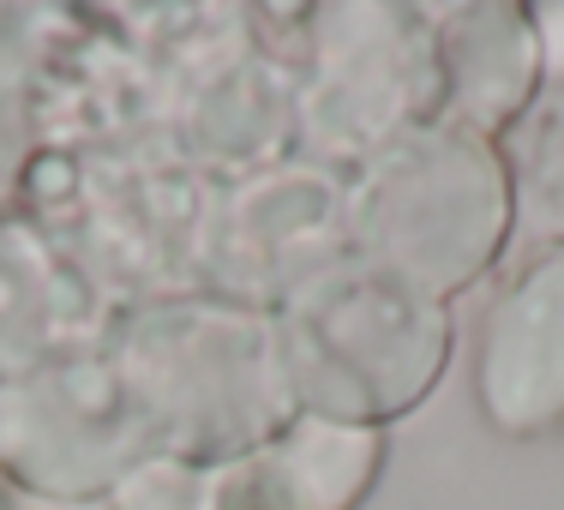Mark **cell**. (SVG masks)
<instances>
[{"label":"cell","mask_w":564,"mask_h":510,"mask_svg":"<svg viewBox=\"0 0 564 510\" xmlns=\"http://www.w3.org/2000/svg\"><path fill=\"white\" fill-rule=\"evenodd\" d=\"M510 235V181L487 139L445 120L391 139L355 198L360 264L445 306L499 259Z\"/></svg>","instance_id":"cell-3"},{"label":"cell","mask_w":564,"mask_h":510,"mask_svg":"<svg viewBox=\"0 0 564 510\" xmlns=\"http://www.w3.org/2000/svg\"><path fill=\"white\" fill-rule=\"evenodd\" d=\"M115 367L151 426L156 456L228 468L294 421L276 325L210 306H163L120 330Z\"/></svg>","instance_id":"cell-1"},{"label":"cell","mask_w":564,"mask_h":510,"mask_svg":"<svg viewBox=\"0 0 564 510\" xmlns=\"http://www.w3.org/2000/svg\"><path fill=\"white\" fill-rule=\"evenodd\" d=\"M156 456L115 360H61L0 384V475L31 499H102Z\"/></svg>","instance_id":"cell-4"},{"label":"cell","mask_w":564,"mask_h":510,"mask_svg":"<svg viewBox=\"0 0 564 510\" xmlns=\"http://www.w3.org/2000/svg\"><path fill=\"white\" fill-rule=\"evenodd\" d=\"M367 31H337V55L325 66V90H330V120L348 132H384L402 115L421 109V78H438L433 43H414L402 12L391 7H360Z\"/></svg>","instance_id":"cell-8"},{"label":"cell","mask_w":564,"mask_h":510,"mask_svg":"<svg viewBox=\"0 0 564 510\" xmlns=\"http://www.w3.org/2000/svg\"><path fill=\"white\" fill-rule=\"evenodd\" d=\"M480 409L517 438L564 421V240L534 252L492 301L480 337Z\"/></svg>","instance_id":"cell-5"},{"label":"cell","mask_w":564,"mask_h":510,"mask_svg":"<svg viewBox=\"0 0 564 510\" xmlns=\"http://www.w3.org/2000/svg\"><path fill=\"white\" fill-rule=\"evenodd\" d=\"M384 468L379 426L294 414L252 456L223 468L217 510H355Z\"/></svg>","instance_id":"cell-6"},{"label":"cell","mask_w":564,"mask_h":510,"mask_svg":"<svg viewBox=\"0 0 564 510\" xmlns=\"http://www.w3.org/2000/svg\"><path fill=\"white\" fill-rule=\"evenodd\" d=\"M223 468H198L181 456H144L109 492L115 510H217Z\"/></svg>","instance_id":"cell-10"},{"label":"cell","mask_w":564,"mask_h":510,"mask_svg":"<svg viewBox=\"0 0 564 510\" xmlns=\"http://www.w3.org/2000/svg\"><path fill=\"white\" fill-rule=\"evenodd\" d=\"M24 151H31V132H24V115L12 102V90L0 85V205L12 198V186L24 174Z\"/></svg>","instance_id":"cell-11"},{"label":"cell","mask_w":564,"mask_h":510,"mask_svg":"<svg viewBox=\"0 0 564 510\" xmlns=\"http://www.w3.org/2000/svg\"><path fill=\"white\" fill-rule=\"evenodd\" d=\"M282 379L301 414L384 426L438 384L451 355L445 306L372 264H337L289 294L276 318Z\"/></svg>","instance_id":"cell-2"},{"label":"cell","mask_w":564,"mask_h":510,"mask_svg":"<svg viewBox=\"0 0 564 510\" xmlns=\"http://www.w3.org/2000/svg\"><path fill=\"white\" fill-rule=\"evenodd\" d=\"M534 12V31H541V61L546 73L564 78V7H529Z\"/></svg>","instance_id":"cell-12"},{"label":"cell","mask_w":564,"mask_h":510,"mask_svg":"<svg viewBox=\"0 0 564 510\" xmlns=\"http://www.w3.org/2000/svg\"><path fill=\"white\" fill-rule=\"evenodd\" d=\"M61 330H66V289L55 259L19 223H0V384L43 372Z\"/></svg>","instance_id":"cell-9"},{"label":"cell","mask_w":564,"mask_h":510,"mask_svg":"<svg viewBox=\"0 0 564 510\" xmlns=\"http://www.w3.org/2000/svg\"><path fill=\"white\" fill-rule=\"evenodd\" d=\"M12 510H115V504H102V499H31V492H19Z\"/></svg>","instance_id":"cell-13"},{"label":"cell","mask_w":564,"mask_h":510,"mask_svg":"<svg viewBox=\"0 0 564 510\" xmlns=\"http://www.w3.org/2000/svg\"><path fill=\"white\" fill-rule=\"evenodd\" d=\"M433 61H438V90H445L438 120L456 132H475V139L510 127L529 109L534 85L546 78L534 12L510 7V0H480V7L445 12V24L433 36Z\"/></svg>","instance_id":"cell-7"}]
</instances>
